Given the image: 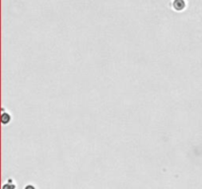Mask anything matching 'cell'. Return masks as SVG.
Wrapping results in <instances>:
<instances>
[{
    "label": "cell",
    "mask_w": 202,
    "mask_h": 189,
    "mask_svg": "<svg viewBox=\"0 0 202 189\" xmlns=\"http://www.w3.org/2000/svg\"><path fill=\"white\" fill-rule=\"evenodd\" d=\"M10 121H11V115H10V113L5 112L4 109H2V113H1V123H2L3 125H6V124L10 123Z\"/></svg>",
    "instance_id": "7a4b0ae2"
},
{
    "label": "cell",
    "mask_w": 202,
    "mask_h": 189,
    "mask_svg": "<svg viewBox=\"0 0 202 189\" xmlns=\"http://www.w3.org/2000/svg\"><path fill=\"white\" fill-rule=\"evenodd\" d=\"M25 189H36V188L33 185H27L26 187H25Z\"/></svg>",
    "instance_id": "277c9868"
},
{
    "label": "cell",
    "mask_w": 202,
    "mask_h": 189,
    "mask_svg": "<svg viewBox=\"0 0 202 189\" xmlns=\"http://www.w3.org/2000/svg\"><path fill=\"white\" fill-rule=\"evenodd\" d=\"M186 7V1L185 0H172V8L176 11L180 12L184 11Z\"/></svg>",
    "instance_id": "6da1fadb"
},
{
    "label": "cell",
    "mask_w": 202,
    "mask_h": 189,
    "mask_svg": "<svg viewBox=\"0 0 202 189\" xmlns=\"http://www.w3.org/2000/svg\"><path fill=\"white\" fill-rule=\"evenodd\" d=\"M15 188H16V185L13 183V181L11 179H9L7 183H5L2 187V189H15Z\"/></svg>",
    "instance_id": "3957f363"
}]
</instances>
